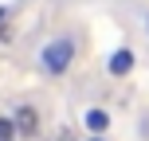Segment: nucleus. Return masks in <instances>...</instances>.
I'll list each match as a JSON object with an SVG mask.
<instances>
[{"label":"nucleus","mask_w":149,"mask_h":141,"mask_svg":"<svg viewBox=\"0 0 149 141\" xmlns=\"http://www.w3.org/2000/svg\"><path fill=\"white\" fill-rule=\"evenodd\" d=\"M79 39L74 35H51L43 47H39V67H43L47 74H63L71 67V59H74V51H79Z\"/></svg>","instance_id":"f257e3e1"},{"label":"nucleus","mask_w":149,"mask_h":141,"mask_svg":"<svg viewBox=\"0 0 149 141\" xmlns=\"http://www.w3.org/2000/svg\"><path fill=\"white\" fill-rule=\"evenodd\" d=\"M12 122H16V133H36V129H39V114H36V106H16Z\"/></svg>","instance_id":"f03ea898"},{"label":"nucleus","mask_w":149,"mask_h":141,"mask_svg":"<svg viewBox=\"0 0 149 141\" xmlns=\"http://www.w3.org/2000/svg\"><path fill=\"white\" fill-rule=\"evenodd\" d=\"M106 67H110V74H114V78H122V74H130V71H134V51H130V47H122V51H114Z\"/></svg>","instance_id":"7ed1b4c3"},{"label":"nucleus","mask_w":149,"mask_h":141,"mask_svg":"<svg viewBox=\"0 0 149 141\" xmlns=\"http://www.w3.org/2000/svg\"><path fill=\"white\" fill-rule=\"evenodd\" d=\"M82 122H86V129L102 133V129L110 126V114H106V110H86V114H82Z\"/></svg>","instance_id":"20e7f679"},{"label":"nucleus","mask_w":149,"mask_h":141,"mask_svg":"<svg viewBox=\"0 0 149 141\" xmlns=\"http://www.w3.org/2000/svg\"><path fill=\"white\" fill-rule=\"evenodd\" d=\"M0 141H16V122L12 118H0Z\"/></svg>","instance_id":"39448f33"},{"label":"nucleus","mask_w":149,"mask_h":141,"mask_svg":"<svg viewBox=\"0 0 149 141\" xmlns=\"http://www.w3.org/2000/svg\"><path fill=\"white\" fill-rule=\"evenodd\" d=\"M0 24H4V8H0Z\"/></svg>","instance_id":"423d86ee"},{"label":"nucleus","mask_w":149,"mask_h":141,"mask_svg":"<svg viewBox=\"0 0 149 141\" xmlns=\"http://www.w3.org/2000/svg\"><path fill=\"white\" fill-rule=\"evenodd\" d=\"M145 31H149V16H145Z\"/></svg>","instance_id":"0eeeda50"},{"label":"nucleus","mask_w":149,"mask_h":141,"mask_svg":"<svg viewBox=\"0 0 149 141\" xmlns=\"http://www.w3.org/2000/svg\"><path fill=\"white\" fill-rule=\"evenodd\" d=\"M90 141H102V137H90Z\"/></svg>","instance_id":"6e6552de"},{"label":"nucleus","mask_w":149,"mask_h":141,"mask_svg":"<svg viewBox=\"0 0 149 141\" xmlns=\"http://www.w3.org/2000/svg\"><path fill=\"white\" fill-rule=\"evenodd\" d=\"M63 141H67V137H63Z\"/></svg>","instance_id":"1a4fd4ad"}]
</instances>
